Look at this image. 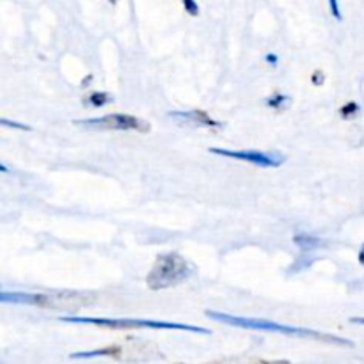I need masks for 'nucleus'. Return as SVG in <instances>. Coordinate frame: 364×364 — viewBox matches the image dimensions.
I'll return each instance as SVG.
<instances>
[{
	"label": "nucleus",
	"mask_w": 364,
	"mask_h": 364,
	"mask_svg": "<svg viewBox=\"0 0 364 364\" xmlns=\"http://www.w3.org/2000/svg\"><path fill=\"white\" fill-rule=\"evenodd\" d=\"M205 315L208 316V318H212L213 322L228 323V326H235V327H244V329L262 331V333L283 334V336H290V338H308V340H318V341H323V343L341 345V347H354V343L348 340H345V338L333 336V334H323V333H320V331L304 329V327L283 326V323L272 322V320L247 318V316L228 315V313H217V311H206Z\"/></svg>",
	"instance_id": "f257e3e1"
},
{
	"label": "nucleus",
	"mask_w": 364,
	"mask_h": 364,
	"mask_svg": "<svg viewBox=\"0 0 364 364\" xmlns=\"http://www.w3.org/2000/svg\"><path fill=\"white\" fill-rule=\"evenodd\" d=\"M329 7H331V14L334 16V20H338V21L343 20V14H341L340 2H338V0H329Z\"/></svg>",
	"instance_id": "4468645a"
},
{
	"label": "nucleus",
	"mask_w": 364,
	"mask_h": 364,
	"mask_svg": "<svg viewBox=\"0 0 364 364\" xmlns=\"http://www.w3.org/2000/svg\"><path fill=\"white\" fill-rule=\"evenodd\" d=\"M265 60H267V63L272 64V66H277V57L274 55V53H267V55H265Z\"/></svg>",
	"instance_id": "f3484780"
},
{
	"label": "nucleus",
	"mask_w": 364,
	"mask_h": 364,
	"mask_svg": "<svg viewBox=\"0 0 364 364\" xmlns=\"http://www.w3.org/2000/svg\"><path fill=\"white\" fill-rule=\"evenodd\" d=\"M2 304H16V306H34V308L45 309H80L84 306L92 304L95 297L92 295L82 294H23V291H2L0 295Z\"/></svg>",
	"instance_id": "7ed1b4c3"
},
{
	"label": "nucleus",
	"mask_w": 364,
	"mask_h": 364,
	"mask_svg": "<svg viewBox=\"0 0 364 364\" xmlns=\"http://www.w3.org/2000/svg\"><path fill=\"white\" fill-rule=\"evenodd\" d=\"M323 80H326V75H323V71L316 70L315 73L311 75V82H313V84H315V85H322Z\"/></svg>",
	"instance_id": "2eb2a0df"
},
{
	"label": "nucleus",
	"mask_w": 364,
	"mask_h": 364,
	"mask_svg": "<svg viewBox=\"0 0 364 364\" xmlns=\"http://www.w3.org/2000/svg\"><path fill=\"white\" fill-rule=\"evenodd\" d=\"M121 347H107V348H96L91 352H77V354H71L70 359H92V358H119L121 355Z\"/></svg>",
	"instance_id": "1a4fd4ad"
},
{
	"label": "nucleus",
	"mask_w": 364,
	"mask_h": 364,
	"mask_svg": "<svg viewBox=\"0 0 364 364\" xmlns=\"http://www.w3.org/2000/svg\"><path fill=\"white\" fill-rule=\"evenodd\" d=\"M167 116L180 127H192V128H220L223 123L210 117L205 110L192 109V110H173Z\"/></svg>",
	"instance_id": "0eeeda50"
},
{
	"label": "nucleus",
	"mask_w": 364,
	"mask_h": 364,
	"mask_svg": "<svg viewBox=\"0 0 364 364\" xmlns=\"http://www.w3.org/2000/svg\"><path fill=\"white\" fill-rule=\"evenodd\" d=\"M78 127L89 128V130H117V132H139V134H148L151 130V124L146 119H141L132 114H107L102 117H91V119L75 121Z\"/></svg>",
	"instance_id": "39448f33"
},
{
	"label": "nucleus",
	"mask_w": 364,
	"mask_h": 364,
	"mask_svg": "<svg viewBox=\"0 0 364 364\" xmlns=\"http://www.w3.org/2000/svg\"><path fill=\"white\" fill-rule=\"evenodd\" d=\"M358 259H359V263H361V265L364 267V244L361 245V249H359V255H358Z\"/></svg>",
	"instance_id": "a211bd4d"
},
{
	"label": "nucleus",
	"mask_w": 364,
	"mask_h": 364,
	"mask_svg": "<svg viewBox=\"0 0 364 364\" xmlns=\"http://www.w3.org/2000/svg\"><path fill=\"white\" fill-rule=\"evenodd\" d=\"M263 103H265L267 109H274V110H279V112H283V110H288L291 105V98L288 95H281V92H274V95H270L269 98L263 100Z\"/></svg>",
	"instance_id": "9d476101"
},
{
	"label": "nucleus",
	"mask_w": 364,
	"mask_h": 364,
	"mask_svg": "<svg viewBox=\"0 0 364 364\" xmlns=\"http://www.w3.org/2000/svg\"><path fill=\"white\" fill-rule=\"evenodd\" d=\"M2 124H6V127H13V128H21V130H31V128L25 127V124H20V123H11V121H7V119H2Z\"/></svg>",
	"instance_id": "dca6fc26"
},
{
	"label": "nucleus",
	"mask_w": 364,
	"mask_h": 364,
	"mask_svg": "<svg viewBox=\"0 0 364 364\" xmlns=\"http://www.w3.org/2000/svg\"><path fill=\"white\" fill-rule=\"evenodd\" d=\"M116 102L110 92H89L87 96L82 98V105L87 107V109H102V107L110 105V103Z\"/></svg>",
	"instance_id": "6e6552de"
},
{
	"label": "nucleus",
	"mask_w": 364,
	"mask_h": 364,
	"mask_svg": "<svg viewBox=\"0 0 364 364\" xmlns=\"http://www.w3.org/2000/svg\"><path fill=\"white\" fill-rule=\"evenodd\" d=\"M359 112H361V105H359V103H355V102L345 103V105L340 109L341 119H345V121L354 119V117L358 116Z\"/></svg>",
	"instance_id": "f8f14e48"
},
{
	"label": "nucleus",
	"mask_w": 364,
	"mask_h": 364,
	"mask_svg": "<svg viewBox=\"0 0 364 364\" xmlns=\"http://www.w3.org/2000/svg\"><path fill=\"white\" fill-rule=\"evenodd\" d=\"M294 242L302 249V251H313V249H316L318 245H322V240H320V238L309 237V235H297V237L294 238Z\"/></svg>",
	"instance_id": "9b49d317"
},
{
	"label": "nucleus",
	"mask_w": 364,
	"mask_h": 364,
	"mask_svg": "<svg viewBox=\"0 0 364 364\" xmlns=\"http://www.w3.org/2000/svg\"><path fill=\"white\" fill-rule=\"evenodd\" d=\"M352 323H359V326H364V318L361 316H354V318H350Z\"/></svg>",
	"instance_id": "6ab92c4d"
},
{
	"label": "nucleus",
	"mask_w": 364,
	"mask_h": 364,
	"mask_svg": "<svg viewBox=\"0 0 364 364\" xmlns=\"http://www.w3.org/2000/svg\"><path fill=\"white\" fill-rule=\"evenodd\" d=\"M181 4L191 16H199V4L196 0H181Z\"/></svg>",
	"instance_id": "ddd939ff"
},
{
	"label": "nucleus",
	"mask_w": 364,
	"mask_h": 364,
	"mask_svg": "<svg viewBox=\"0 0 364 364\" xmlns=\"http://www.w3.org/2000/svg\"><path fill=\"white\" fill-rule=\"evenodd\" d=\"M59 322L87 323V326L107 327V329H160V331H185L192 334L210 336L212 331L188 323L164 322V320H135V318H95V316H60Z\"/></svg>",
	"instance_id": "20e7f679"
},
{
	"label": "nucleus",
	"mask_w": 364,
	"mask_h": 364,
	"mask_svg": "<svg viewBox=\"0 0 364 364\" xmlns=\"http://www.w3.org/2000/svg\"><path fill=\"white\" fill-rule=\"evenodd\" d=\"M194 272L196 267L185 256L178 252H164L156 256L151 270L146 276V284L149 290L162 291L185 283Z\"/></svg>",
	"instance_id": "f03ea898"
},
{
	"label": "nucleus",
	"mask_w": 364,
	"mask_h": 364,
	"mask_svg": "<svg viewBox=\"0 0 364 364\" xmlns=\"http://www.w3.org/2000/svg\"><path fill=\"white\" fill-rule=\"evenodd\" d=\"M109 2L110 4H117V2H119V0H109Z\"/></svg>",
	"instance_id": "aec40b11"
},
{
	"label": "nucleus",
	"mask_w": 364,
	"mask_h": 364,
	"mask_svg": "<svg viewBox=\"0 0 364 364\" xmlns=\"http://www.w3.org/2000/svg\"><path fill=\"white\" fill-rule=\"evenodd\" d=\"M210 153L226 159L240 160L256 167H281L287 162V156L279 151H259V149H224V148H210Z\"/></svg>",
	"instance_id": "423d86ee"
}]
</instances>
